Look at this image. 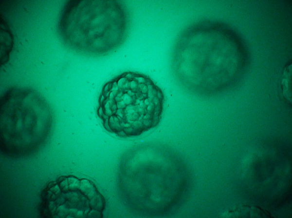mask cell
<instances>
[{
    "label": "cell",
    "instance_id": "cell-1",
    "mask_svg": "<svg viewBox=\"0 0 292 218\" xmlns=\"http://www.w3.org/2000/svg\"><path fill=\"white\" fill-rule=\"evenodd\" d=\"M164 99L162 89L149 77L125 72L104 85L98 113L109 132L122 138L136 137L158 124Z\"/></svg>",
    "mask_w": 292,
    "mask_h": 218
},
{
    "label": "cell",
    "instance_id": "cell-2",
    "mask_svg": "<svg viewBox=\"0 0 292 218\" xmlns=\"http://www.w3.org/2000/svg\"><path fill=\"white\" fill-rule=\"evenodd\" d=\"M0 103L1 148L18 157L36 151L52 126L51 111L45 99L33 89L16 87L7 91Z\"/></svg>",
    "mask_w": 292,
    "mask_h": 218
},
{
    "label": "cell",
    "instance_id": "cell-3",
    "mask_svg": "<svg viewBox=\"0 0 292 218\" xmlns=\"http://www.w3.org/2000/svg\"><path fill=\"white\" fill-rule=\"evenodd\" d=\"M84 16L83 51L103 56L120 47L127 39L130 16L126 6L118 1H89ZM83 35L82 36H83Z\"/></svg>",
    "mask_w": 292,
    "mask_h": 218
},
{
    "label": "cell",
    "instance_id": "cell-4",
    "mask_svg": "<svg viewBox=\"0 0 292 218\" xmlns=\"http://www.w3.org/2000/svg\"><path fill=\"white\" fill-rule=\"evenodd\" d=\"M43 196L45 212L54 218H100L105 208L94 184L73 177L50 183Z\"/></svg>",
    "mask_w": 292,
    "mask_h": 218
},
{
    "label": "cell",
    "instance_id": "cell-5",
    "mask_svg": "<svg viewBox=\"0 0 292 218\" xmlns=\"http://www.w3.org/2000/svg\"><path fill=\"white\" fill-rule=\"evenodd\" d=\"M142 192L143 193H144V191H143V190ZM140 196H140L138 197V198H139ZM138 198H137V199Z\"/></svg>",
    "mask_w": 292,
    "mask_h": 218
}]
</instances>
